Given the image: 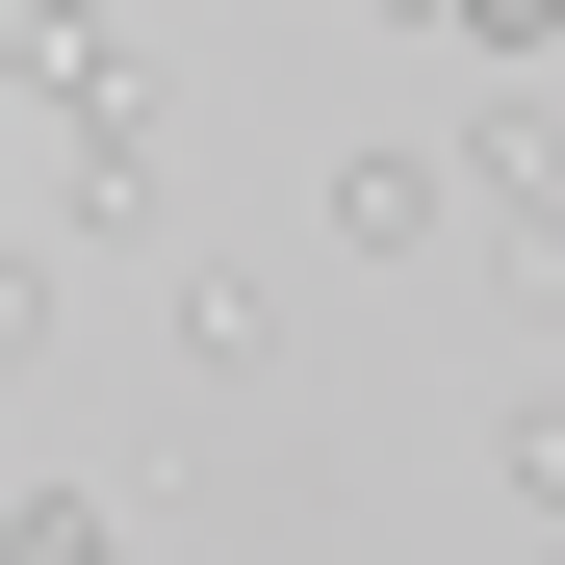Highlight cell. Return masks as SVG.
Here are the masks:
<instances>
[{
    "mask_svg": "<svg viewBox=\"0 0 565 565\" xmlns=\"http://www.w3.org/2000/svg\"><path fill=\"white\" fill-rule=\"evenodd\" d=\"M462 52H489V77H540V52H565V0H462Z\"/></svg>",
    "mask_w": 565,
    "mask_h": 565,
    "instance_id": "obj_6",
    "label": "cell"
},
{
    "mask_svg": "<svg viewBox=\"0 0 565 565\" xmlns=\"http://www.w3.org/2000/svg\"><path fill=\"white\" fill-rule=\"evenodd\" d=\"M154 129H180L154 52H52V77H26V232H52V257H77V232H154V180H180Z\"/></svg>",
    "mask_w": 565,
    "mask_h": 565,
    "instance_id": "obj_1",
    "label": "cell"
},
{
    "mask_svg": "<svg viewBox=\"0 0 565 565\" xmlns=\"http://www.w3.org/2000/svg\"><path fill=\"white\" fill-rule=\"evenodd\" d=\"M489 489H514V540H565V386H514V412H489Z\"/></svg>",
    "mask_w": 565,
    "mask_h": 565,
    "instance_id": "obj_4",
    "label": "cell"
},
{
    "mask_svg": "<svg viewBox=\"0 0 565 565\" xmlns=\"http://www.w3.org/2000/svg\"><path fill=\"white\" fill-rule=\"evenodd\" d=\"M180 360L257 386V360H282V282H257V257H180Z\"/></svg>",
    "mask_w": 565,
    "mask_h": 565,
    "instance_id": "obj_3",
    "label": "cell"
},
{
    "mask_svg": "<svg viewBox=\"0 0 565 565\" xmlns=\"http://www.w3.org/2000/svg\"><path fill=\"white\" fill-rule=\"evenodd\" d=\"M462 232H489L462 129H386V154H334V257H462Z\"/></svg>",
    "mask_w": 565,
    "mask_h": 565,
    "instance_id": "obj_2",
    "label": "cell"
},
{
    "mask_svg": "<svg viewBox=\"0 0 565 565\" xmlns=\"http://www.w3.org/2000/svg\"><path fill=\"white\" fill-rule=\"evenodd\" d=\"M0 565H129V514H104V489H26V514H0Z\"/></svg>",
    "mask_w": 565,
    "mask_h": 565,
    "instance_id": "obj_5",
    "label": "cell"
},
{
    "mask_svg": "<svg viewBox=\"0 0 565 565\" xmlns=\"http://www.w3.org/2000/svg\"><path fill=\"white\" fill-rule=\"evenodd\" d=\"M386 26H462V0H386Z\"/></svg>",
    "mask_w": 565,
    "mask_h": 565,
    "instance_id": "obj_7",
    "label": "cell"
}]
</instances>
